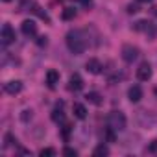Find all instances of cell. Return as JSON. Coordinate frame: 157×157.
Instances as JSON below:
<instances>
[{
    "instance_id": "cell-21",
    "label": "cell",
    "mask_w": 157,
    "mask_h": 157,
    "mask_svg": "<svg viewBox=\"0 0 157 157\" xmlns=\"http://www.w3.org/2000/svg\"><path fill=\"white\" fill-rule=\"evenodd\" d=\"M39 155H43V157H44V155H56V150H54V148H43V150L39 151Z\"/></svg>"
},
{
    "instance_id": "cell-24",
    "label": "cell",
    "mask_w": 157,
    "mask_h": 157,
    "mask_svg": "<svg viewBox=\"0 0 157 157\" xmlns=\"http://www.w3.org/2000/svg\"><path fill=\"white\" fill-rule=\"evenodd\" d=\"M137 11H139V6H135V4L128 6V13H137Z\"/></svg>"
},
{
    "instance_id": "cell-17",
    "label": "cell",
    "mask_w": 157,
    "mask_h": 157,
    "mask_svg": "<svg viewBox=\"0 0 157 157\" xmlns=\"http://www.w3.org/2000/svg\"><path fill=\"white\" fill-rule=\"evenodd\" d=\"M107 153H109V148H107V146H104V144L96 146V148H94V151H93V155H94V157H100V155H107Z\"/></svg>"
},
{
    "instance_id": "cell-27",
    "label": "cell",
    "mask_w": 157,
    "mask_h": 157,
    "mask_svg": "<svg viewBox=\"0 0 157 157\" xmlns=\"http://www.w3.org/2000/svg\"><path fill=\"white\" fill-rule=\"evenodd\" d=\"M137 2H140V4H148V2H153V0H137Z\"/></svg>"
},
{
    "instance_id": "cell-28",
    "label": "cell",
    "mask_w": 157,
    "mask_h": 157,
    "mask_svg": "<svg viewBox=\"0 0 157 157\" xmlns=\"http://www.w3.org/2000/svg\"><path fill=\"white\" fill-rule=\"evenodd\" d=\"M4 2H10V0H4Z\"/></svg>"
},
{
    "instance_id": "cell-23",
    "label": "cell",
    "mask_w": 157,
    "mask_h": 157,
    "mask_svg": "<svg viewBox=\"0 0 157 157\" xmlns=\"http://www.w3.org/2000/svg\"><path fill=\"white\" fill-rule=\"evenodd\" d=\"M148 151H150V153H157V139L148 144Z\"/></svg>"
},
{
    "instance_id": "cell-25",
    "label": "cell",
    "mask_w": 157,
    "mask_h": 157,
    "mask_svg": "<svg viewBox=\"0 0 157 157\" xmlns=\"http://www.w3.org/2000/svg\"><path fill=\"white\" fill-rule=\"evenodd\" d=\"M46 43H48V41H46V37H44V35L37 39V44H39V46H46Z\"/></svg>"
},
{
    "instance_id": "cell-4",
    "label": "cell",
    "mask_w": 157,
    "mask_h": 157,
    "mask_svg": "<svg viewBox=\"0 0 157 157\" xmlns=\"http://www.w3.org/2000/svg\"><path fill=\"white\" fill-rule=\"evenodd\" d=\"M0 39H2V44H4V46L11 44V43L17 39V35H15V30H13L10 24H4V26H2V32H0Z\"/></svg>"
},
{
    "instance_id": "cell-9",
    "label": "cell",
    "mask_w": 157,
    "mask_h": 157,
    "mask_svg": "<svg viewBox=\"0 0 157 157\" xmlns=\"http://www.w3.org/2000/svg\"><path fill=\"white\" fill-rule=\"evenodd\" d=\"M102 68H104V67H102V63H100L98 59H94V57H93V59H89V61L85 63V70H87V72H91V74H100V72H102Z\"/></svg>"
},
{
    "instance_id": "cell-20",
    "label": "cell",
    "mask_w": 157,
    "mask_h": 157,
    "mask_svg": "<svg viewBox=\"0 0 157 157\" xmlns=\"http://www.w3.org/2000/svg\"><path fill=\"white\" fill-rule=\"evenodd\" d=\"M4 140H6V146H11L13 142H17V139L11 135V133H6V137H4Z\"/></svg>"
},
{
    "instance_id": "cell-19",
    "label": "cell",
    "mask_w": 157,
    "mask_h": 157,
    "mask_svg": "<svg viewBox=\"0 0 157 157\" xmlns=\"http://www.w3.org/2000/svg\"><path fill=\"white\" fill-rule=\"evenodd\" d=\"M32 117H33V115H32V109H24L22 115H21V120H22V122H28V120H32Z\"/></svg>"
},
{
    "instance_id": "cell-8",
    "label": "cell",
    "mask_w": 157,
    "mask_h": 157,
    "mask_svg": "<svg viewBox=\"0 0 157 157\" xmlns=\"http://www.w3.org/2000/svg\"><path fill=\"white\" fill-rule=\"evenodd\" d=\"M21 30H22V33H24L26 37H33V35L37 33V24L28 19V21H24V22L21 24Z\"/></svg>"
},
{
    "instance_id": "cell-13",
    "label": "cell",
    "mask_w": 157,
    "mask_h": 157,
    "mask_svg": "<svg viewBox=\"0 0 157 157\" xmlns=\"http://www.w3.org/2000/svg\"><path fill=\"white\" fill-rule=\"evenodd\" d=\"M52 120L54 122H63L65 120V113H63V104H57V107L52 111Z\"/></svg>"
},
{
    "instance_id": "cell-5",
    "label": "cell",
    "mask_w": 157,
    "mask_h": 157,
    "mask_svg": "<svg viewBox=\"0 0 157 157\" xmlns=\"http://www.w3.org/2000/svg\"><path fill=\"white\" fill-rule=\"evenodd\" d=\"M151 78V65L150 63H140V67L137 68V80L139 82H148Z\"/></svg>"
},
{
    "instance_id": "cell-10",
    "label": "cell",
    "mask_w": 157,
    "mask_h": 157,
    "mask_svg": "<svg viewBox=\"0 0 157 157\" xmlns=\"http://www.w3.org/2000/svg\"><path fill=\"white\" fill-rule=\"evenodd\" d=\"M128 98H129V102H133V104L140 102V98H142V89H140L139 85L129 87V91H128Z\"/></svg>"
},
{
    "instance_id": "cell-6",
    "label": "cell",
    "mask_w": 157,
    "mask_h": 157,
    "mask_svg": "<svg viewBox=\"0 0 157 157\" xmlns=\"http://www.w3.org/2000/svg\"><path fill=\"white\" fill-rule=\"evenodd\" d=\"M83 89V80H82V76L80 74H72L70 76V80H68V91H82Z\"/></svg>"
},
{
    "instance_id": "cell-26",
    "label": "cell",
    "mask_w": 157,
    "mask_h": 157,
    "mask_svg": "<svg viewBox=\"0 0 157 157\" xmlns=\"http://www.w3.org/2000/svg\"><path fill=\"white\" fill-rule=\"evenodd\" d=\"M82 6H83V8H87V10H89V8H91V6H93V0H82Z\"/></svg>"
},
{
    "instance_id": "cell-1",
    "label": "cell",
    "mask_w": 157,
    "mask_h": 157,
    "mask_svg": "<svg viewBox=\"0 0 157 157\" xmlns=\"http://www.w3.org/2000/svg\"><path fill=\"white\" fill-rule=\"evenodd\" d=\"M87 44H89L87 37H85V33L82 30H70L67 33V46H68V50L72 54H76V56L83 54L87 50Z\"/></svg>"
},
{
    "instance_id": "cell-18",
    "label": "cell",
    "mask_w": 157,
    "mask_h": 157,
    "mask_svg": "<svg viewBox=\"0 0 157 157\" xmlns=\"http://www.w3.org/2000/svg\"><path fill=\"white\" fill-rule=\"evenodd\" d=\"M70 131H72V126L67 124V126L63 128V140H65V142H68V139H70Z\"/></svg>"
},
{
    "instance_id": "cell-14",
    "label": "cell",
    "mask_w": 157,
    "mask_h": 157,
    "mask_svg": "<svg viewBox=\"0 0 157 157\" xmlns=\"http://www.w3.org/2000/svg\"><path fill=\"white\" fill-rule=\"evenodd\" d=\"M85 100L89 102V104H93V105H102V96L98 94V93H87V96H85Z\"/></svg>"
},
{
    "instance_id": "cell-3",
    "label": "cell",
    "mask_w": 157,
    "mask_h": 157,
    "mask_svg": "<svg viewBox=\"0 0 157 157\" xmlns=\"http://www.w3.org/2000/svg\"><path fill=\"white\" fill-rule=\"evenodd\" d=\"M137 57H139V48L137 46H133V44H124L122 46V59L126 63H133Z\"/></svg>"
},
{
    "instance_id": "cell-2",
    "label": "cell",
    "mask_w": 157,
    "mask_h": 157,
    "mask_svg": "<svg viewBox=\"0 0 157 157\" xmlns=\"http://www.w3.org/2000/svg\"><path fill=\"white\" fill-rule=\"evenodd\" d=\"M107 126L115 131H122L126 129V117L122 111H111L107 117Z\"/></svg>"
},
{
    "instance_id": "cell-16",
    "label": "cell",
    "mask_w": 157,
    "mask_h": 157,
    "mask_svg": "<svg viewBox=\"0 0 157 157\" xmlns=\"http://www.w3.org/2000/svg\"><path fill=\"white\" fill-rule=\"evenodd\" d=\"M74 17H76V10L74 8H65L63 13H61V19L63 21H72Z\"/></svg>"
},
{
    "instance_id": "cell-15",
    "label": "cell",
    "mask_w": 157,
    "mask_h": 157,
    "mask_svg": "<svg viewBox=\"0 0 157 157\" xmlns=\"http://www.w3.org/2000/svg\"><path fill=\"white\" fill-rule=\"evenodd\" d=\"M137 32H151V24L148 22V21H139V22H135V26H133Z\"/></svg>"
},
{
    "instance_id": "cell-12",
    "label": "cell",
    "mask_w": 157,
    "mask_h": 157,
    "mask_svg": "<svg viewBox=\"0 0 157 157\" xmlns=\"http://www.w3.org/2000/svg\"><path fill=\"white\" fill-rule=\"evenodd\" d=\"M72 113H74L76 118H80V120L87 118V109H85L83 104H74V105H72Z\"/></svg>"
},
{
    "instance_id": "cell-22",
    "label": "cell",
    "mask_w": 157,
    "mask_h": 157,
    "mask_svg": "<svg viewBox=\"0 0 157 157\" xmlns=\"http://www.w3.org/2000/svg\"><path fill=\"white\" fill-rule=\"evenodd\" d=\"M63 155H68V157H76V155H78V151H76L74 148H68V146H67V148L63 150Z\"/></svg>"
},
{
    "instance_id": "cell-7",
    "label": "cell",
    "mask_w": 157,
    "mask_h": 157,
    "mask_svg": "<svg viewBox=\"0 0 157 157\" xmlns=\"http://www.w3.org/2000/svg\"><path fill=\"white\" fill-rule=\"evenodd\" d=\"M4 91L8 93V94H19L21 91H22V82L21 80H11V82H8L6 85H4Z\"/></svg>"
},
{
    "instance_id": "cell-11",
    "label": "cell",
    "mask_w": 157,
    "mask_h": 157,
    "mask_svg": "<svg viewBox=\"0 0 157 157\" xmlns=\"http://www.w3.org/2000/svg\"><path fill=\"white\" fill-rule=\"evenodd\" d=\"M46 83H48V87H50V89H54V87L59 83V72H57V70H54V68H52V70H48V72H46Z\"/></svg>"
}]
</instances>
